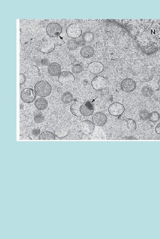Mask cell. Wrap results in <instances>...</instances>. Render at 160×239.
Masks as SVG:
<instances>
[{"label":"cell","instance_id":"6da1fadb","mask_svg":"<svg viewBox=\"0 0 160 239\" xmlns=\"http://www.w3.org/2000/svg\"><path fill=\"white\" fill-rule=\"evenodd\" d=\"M34 88L36 93L41 97H46L49 96L52 92L51 85L46 81H38L36 83Z\"/></svg>","mask_w":160,"mask_h":239},{"label":"cell","instance_id":"7a4b0ae2","mask_svg":"<svg viewBox=\"0 0 160 239\" xmlns=\"http://www.w3.org/2000/svg\"><path fill=\"white\" fill-rule=\"evenodd\" d=\"M37 97L35 91L30 88L23 89L21 93V100L27 104H30L35 101Z\"/></svg>","mask_w":160,"mask_h":239},{"label":"cell","instance_id":"3957f363","mask_svg":"<svg viewBox=\"0 0 160 239\" xmlns=\"http://www.w3.org/2000/svg\"><path fill=\"white\" fill-rule=\"evenodd\" d=\"M62 31V28L59 23L52 22L46 26V33L50 37H57L61 35Z\"/></svg>","mask_w":160,"mask_h":239},{"label":"cell","instance_id":"277c9868","mask_svg":"<svg viewBox=\"0 0 160 239\" xmlns=\"http://www.w3.org/2000/svg\"><path fill=\"white\" fill-rule=\"evenodd\" d=\"M108 85L107 80L103 76H97L91 81L92 87L96 91H101L106 87Z\"/></svg>","mask_w":160,"mask_h":239},{"label":"cell","instance_id":"5b68a950","mask_svg":"<svg viewBox=\"0 0 160 239\" xmlns=\"http://www.w3.org/2000/svg\"><path fill=\"white\" fill-rule=\"evenodd\" d=\"M66 33L69 37L75 39L82 36V31L78 25L76 24H71L66 29Z\"/></svg>","mask_w":160,"mask_h":239},{"label":"cell","instance_id":"8992f818","mask_svg":"<svg viewBox=\"0 0 160 239\" xmlns=\"http://www.w3.org/2000/svg\"><path fill=\"white\" fill-rule=\"evenodd\" d=\"M75 78L74 75L70 71H65L61 72L59 75L58 81L63 85H69L74 83Z\"/></svg>","mask_w":160,"mask_h":239},{"label":"cell","instance_id":"52a82bcc","mask_svg":"<svg viewBox=\"0 0 160 239\" xmlns=\"http://www.w3.org/2000/svg\"><path fill=\"white\" fill-rule=\"evenodd\" d=\"M121 88L123 91L130 93L133 91L137 87L136 83L130 78H125L121 82Z\"/></svg>","mask_w":160,"mask_h":239},{"label":"cell","instance_id":"ba28073f","mask_svg":"<svg viewBox=\"0 0 160 239\" xmlns=\"http://www.w3.org/2000/svg\"><path fill=\"white\" fill-rule=\"evenodd\" d=\"M125 110V108L124 105L117 102L112 103L108 108V111L109 114L115 117L123 114Z\"/></svg>","mask_w":160,"mask_h":239},{"label":"cell","instance_id":"9c48e42d","mask_svg":"<svg viewBox=\"0 0 160 239\" xmlns=\"http://www.w3.org/2000/svg\"><path fill=\"white\" fill-rule=\"evenodd\" d=\"M92 120V122L95 125L101 127L106 123L107 117L103 113L98 112L93 115Z\"/></svg>","mask_w":160,"mask_h":239},{"label":"cell","instance_id":"30bf717a","mask_svg":"<svg viewBox=\"0 0 160 239\" xmlns=\"http://www.w3.org/2000/svg\"><path fill=\"white\" fill-rule=\"evenodd\" d=\"M94 106L90 101H86L81 104L80 112L81 115L84 117H90L93 115L94 112Z\"/></svg>","mask_w":160,"mask_h":239},{"label":"cell","instance_id":"8fae6325","mask_svg":"<svg viewBox=\"0 0 160 239\" xmlns=\"http://www.w3.org/2000/svg\"><path fill=\"white\" fill-rule=\"evenodd\" d=\"M88 70L91 73L94 74H98L103 72L104 67L101 63L98 61H94L88 64Z\"/></svg>","mask_w":160,"mask_h":239},{"label":"cell","instance_id":"7c38bea8","mask_svg":"<svg viewBox=\"0 0 160 239\" xmlns=\"http://www.w3.org/2000/svg\"><path fill=\"white\" fill-rule=\"evenodd\" d=\"M94 129V125L90 120H85L81 123V131L85 135H91Z\"/></svg>","mask_w":160,"mask_h":239},{"label":"cell","instance_id":"4fadbf2b","mask_svg":"<svg viewBox=\"0 0 160 239\" xmlns=\"http://www.w3.org/2000/svg\"><path fill=\"white\" fill-rule=\"evenodd\" d=\"M55 49V43L48 40L43 41L40 46V51L44 54L51 53L54 51Z\"/></svg>","mask_w":160,"mask_h":239},{"label":"cell","instance_id":"5bb4252c","mask_svg":"<svg viewBox=\"0 0 160 239\" xmlns=\"http://www.w3.org/2000/svg\"><path fill=\"white\" fill-rule=\"evenodd\" d=\"M62 68L58 63L53 62L48 65V71L49 74L53 76H57L61 73Z\"/></svg>","mask_w":160,"mask_h":239},{"label":"cell","instance_id":"9a60e30c","mask_svg":"<svg viewBox=\"0 0 160 239\" xmlns=\"http://www.w3.org/2000/svg\"><path fill=\"white\" fill-rule=\"evenodd\" d=\"M94 53V48L90 45L84 46L80 50V56L85 59H89L93 57Z\"/></svg>","mask_w":160,"mask_h":239},{"label":"cell","instance_id":"2e32d148","mask_svg":"<svg viewBox=\"0 0 160 239\" xmlns=\"http://www.w3.org/2000/svg\"><path fill=\"white\" fill-rule=\"evenodd\" d=\"M36 108L39 111L45 110L48 106V102L47 100L44 97H40L36 100L34 102Z\"/></svg>","mask_w":160,"mask_h":239},{"label":"cell","instance_id":"e0dca14e","mask_svg":"<svg viewBox=\"0 0 160 239\" xmlns=\"http://www.w3.org/2000/svg\"><path fill=\"white\" fill-rule=\"evenodd\" d=\"M69 133V130L66 127H60L54 131V134L59 139H63Z\"/></svg>","mask_w":160,"mask_h":239},{"label":"cell","instance_id":"ac0fdd59","mask_svg":"<svg viewBox=\"0 0 160 239\" xmlns=\"http://www.w3.org/2000/svg\"><path fill=\"white\" fill-rule=\"evenodd\" d=\"M81 104V102L79 101H76L72 104L70 106V111L73 115L77 117H80L82 116L80 112V107Z\"/></svg>","mask_w":160,"mask_h":239},{"label":"cell","instance_id":"d6986e66","mask_svg":"<svg viewBox=\"0 0 160 239\" xmlns=\"http://www.w3.org/2000/svg\"><path fill=\"white\" fill-rule=\"evenodd\" d=\"M39 140H55L56 136L53 132L48 131H43L39 136Z\"/></svg>","mask_w":160,"mask_h":239},{"label":"cell","instance_id":"ffe728a7","mask_svg":"<svg viewBox=\"0 0 160 239\" xmlns=\"http://www.w3.org/2000/svg\"><path fill=\"white\" fill-rule=\"evenodd\" d=\"M61 99L63 103L65 104H69L73 101V95L69 92H66L63 94Z\"/></svg>","mask_w":160,"mask_h":239},{"label":"cell","instance_id":"44dd1931","mask_svg":"<svg viewBox=\"0 0 160 239\" xmlns=\"http://www.w3.org/2000/svg\"><path fill=\"white\" fill-rule=\"evenodd\" d=\"M94 33L91 31H86L82 36V40L85 43H91L94 40Z\"/></svg>","mask_w":160,"mask_h":239},{"label":"cell","instance_id":"7402d4cb","mask_svg":"<svg viewBox=\"0 0 160 239\" xmlns=\"http://www.w3.org/2000/svg\"><path fill=\"white\" fill-rule=\"evenodd\" d=\"M141 93L145 97H150L153 95L154 91L150 87L144 86L141 89Z\"/></svg>","mask_w":160,"mask_h":239},{"label":"cell","instance_id":"603a6c76","mask_svg":"<svg viewBox=\"0 0 160 239\" xmlns=\"http://www.w3.org/2000/svg\"><path fill=\"white\" fill-rule=\"evenodd\" d=\"M68 48L70 51H74L79 47V43L75 39H70L67 44Z\"/></svg>","mask_w":160,"mask_h":239},{"label":"cell","instance_id":"cb8c5ba5","mask_svg":"<svg viewBox=\"0 0 160 239\" xmlns=\"http://www.w3.org/2000/svg\"><path fill=\"white\" fill-rule=\"evenodd\" d=\"M160 119V114L158 112L154 111L149 114V120L153 123L158 122Z\"/></svg>","mask_w":160,"mask_h":239},{"label":"cell","instance_id":"d4e9b609","mask_svg":"<svg viewBox=\"0 0 160 239\" xmlns=\"http://www.w3.org/2000/svg\"><path fill=\"white\" fill-rule=\"evenodd\" d=\"M126 121L127 123V126L128 129L130 130L134 131L136 129L137 125L135 121L132 119H126Z\"/></svg>","mask_w":160,"mask_h":239},{"label":"cell","instance_id":"484cf974","mask_svg":"<svg viewBox=\"0 0 160 239\" xmlns=\"http://www.w3.org/2000/svg\"><path fill=\"white\" fill-rule=\"evenodd\" d=\"M150 113L149 111H147L146 109H143L141 110L139 114L140 118L142 121H146L149 120V115Z\"/></svg>","mask_w":160,"mask_h":239},{"label":"cell","instance_id":"4316f807","mask_svg":"<svg viewBox=\"0 0 160 239\" xmlns=\"http://www.w3.org/2000/svg\"><path fill=\"white\" fill-rule=\"evenodd\" d=\"M83 70V67L80 64H76L73 66L72 68V70L73 73L78 74L82 72Z\"/></svg>","mask_w":160,"mask_h":239},{"label":"cell","instance_id":"83f0119b","mask_svg":"<svg viewBox=\"0 0 160 239\" xmlns=\"http://www.w3.org/2000/svg\"><path fill=\"white\" fill-rule=\"evenodd\" d=\"M35 122L37 123H41L44 121V117L41 112H37L34 117Z\"/></svg>","mask_w":160,"mask_h":239},{"label":"cell","instance_id":"f1b7e54d","mask_svg":"<svg viewBox=\"0 0 160 239\" xmlns=\"http://www.w3.org/2000/svg\"><path fill=\"white\" fill-rule=\"evenodd\" d=\"M27 81L26 75L23 73H20V86L24 85Z\"/></svg>","mask_w":160,"mask_h":239},{"label":"cell","instance_id":"f546056e","mask_svg":"<svg viewBox=\"0 0 160 239\" xmlns=\"http://www.w3.org/2000/svg\"><path fill=\"white\" fill-rule=\"evenodd\" d=\"M40 133V130L38 128L34 129L32 131V134L35 136H37V135H39Z\"/></svg>","mask_w":160,"mask_h":239},{"label":"cell","instance_id":"4dcf8cb0","mask_svg":"<svg viewBox=\"0 0 160 239\" xmlns=\"http://www.w3.org/2000/svg\"><path fill=\"white\" fill-rule=\"evenodd\" d=\"M155 130L157 134L160 135V123L156 126Z\"/></svg>","mask_w":160,"mask_h":239},{"label":"cell","instance_id":"1f68e13d","mask_svg":"<svg viewBox=\"0 0 160 239\" xmlns=\"http://www.w3.org/2000/svg\"><path fill=\"white\" fill-rule=\"evenodd\" d=\"M158 84H159V87H160V79L159 80V81Z\"/></svg>","mask_w":160,"mask_h":239}]
</instances>
